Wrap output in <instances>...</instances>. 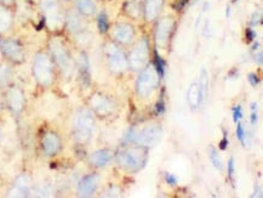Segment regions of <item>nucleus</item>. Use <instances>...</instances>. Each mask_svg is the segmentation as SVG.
Segmentation results:
<instances>
[{"mask_svg": "<svg viewBox=\"0 0 263 198\" xmlns=\"http://www.w3.org/2000/svg\"><path fill=\"white\" fill-rule=\"evenodd\" d=\"M10 79V70L6 66H0V84H5Z\"/></svg>", "mask_w": 263, "mask_h": 198, "instance_id": "nucleus-27", "label": "nucleus"}, {"mask_svg": "<svg viewBox=\"0 0 263 198\" xmlns=\"http://www.w3.org/2000/svg\"><path fill=\"white\" fill-rule=\"evenodd\" d=\"M63 1H68V0H63Z\"/></svg>", "mask_w": 263, "mask_h": 198, "instance_id": "nucleus-39", "label": "nucleus"}, {"mask_svg": "<svg viewBox=\"0 0 263 198\" xmlns=\"http://www.w3.org/2000/svg\"><path fill=\"white\" fill-rule=\"evenodd\" d=\"M98 28H100V31L102 32V33H105V32L108 31L107 17H105L103 14H101L100 17H98Z\"/></svg>", "mask_w": 263, "mask_h": 198, "instance_id": "nucleus-29", "label": "nucleus"}, {"mask_svg": "<svg viewBox=\"0 0 263 198\" xmlns=\"http://www.w3.org/2000/svg\"><path fill=\"white\" fill-rule=\"evenodd\" d=\"M153 65L154 67H156V70L158 71L160 78H164V75H165V63H164L163 58H161L157 53H156V62H154Z\"/></svg>", "mask_w": 263, "mask_h": 198, "instance_id": "nucleus-26", "label": "nucleus"}, {"mask_svg": "<svg viewBox=\"0 0 263 198\" xmlns=\"http://www.w3.org/2000/svg\"><path fill=\"white\" fill-rule=\"evenodd\" d=\"M9 105L15 112H18L22 109V107H23V95L18 89L10 90Z\"/></svg>", "mask_w": 263, "mask_h": 198, "instance_id": "nucleus-20", "label": "nucleus"}, {"mask_svg": "<svg viewBox=\"0 0 263 198\" xmlns=\"http://www.w3.org/2000/svg\"><path fill=\"white\" fill-rule=\"evenodd\" d=\"M51 50H53V56H55L56 61H57L58 65L61 66V68L65 71L70 70V54L66 50L65 45H63L61 41L53 40L51 43Z\"/></svg>", "mask_w": 263, "mask_h": 198, "instance_id": "nucleus-13", "label": "nucleus"}, {"mask_svg": "<svg viewBox=\"0 0 263 198\" xmlns=\"http://www.w3.org/2000/svg\"><path fill=\"white\" fill-rule=\"evenodd\" d=\"M112 157L113 153L110 152L109 150H100L96 151V152H93L92 155H91L90 162L91 164L95 165V167H105V165L112 161Z\"/></svg>", "mask_w": 263, "mask_h": 198, "instance_id": "nucleus-16", "label": "nucleus"}, {"mask_svg": "<svg viewBox=\"0 0 263 198\" xmlns=\"http://www.w3.org/2000/svg\"><path fill=\"white\" fill-rule=\"evenodd\" d=\"M188 102L192 107H198L199 105L201 104L200 99V91H199V87L196 83H193V84L189 87L188 89Z\"/></svg>", "mask_w": 263, "mask_h": 198, "instance_id": "nucleus-22", "label": "nucleus"}, {"mask_svg": "<svg viewBox=\"0 0 263 198\" xmlns=\"http://www.w3.org/2000/svg\"><path fill=\"white\" fill-rule=\"evenodd\" d=\"M75 7H77V11L85 17L93 16L97 11L93 0H75Z\"/></svg>", "mask_w": 263, "mask_h": 198, "instance_id": "nucleus-17", "label": "nucleus"}, {"mask_svg": "<svg viewBox=\"0 0 263 198\" xmlns=\"http://www.w3.org/2000/svg\"><path fill=\"white\" fill-rule=\"evenodd\" d=\"M15 187H16L18 194H24V192L28 191L29 182H28V180H27V178L26 177L18 178V180H17L16 184H15Z\"/></svg>", "mask_w": 263, "mask_h": 198, "instance_id": "nucleus-25", "label": "nucleus"}, {"mask_svg": "<svg viewBox=\"0 0 263 198\" xmlns=\"http://www.w3.org/2000/svg\"><path fill=\"white\" fill-rule=\"evenodd\" d=\"M237 138L243 145H245V138H246V134H245V129L243 126V124L240 122L237 123Z\"/></svg>", "mask_w": 263, "mask_h": 198, "instance_id": "nucleus-28", "label": "nucleus"}, {"mask_svg": "<svg viewBox=\"0 0 263 198\" xmlns=\"http://www.w3.org/2000/svg\"><path fill=\"white\" fill-rule=\"evenodd\" d=\"M98 182H100V178L97 175H88L85 177L82 181L79 182L78 186V191L82 196H91L96 192L98 187Z\"/></svg>", "mask_w": 263, "mask_h": 198, "instance_id": "nucleus-14", "label": "nucleus"}, {"mask_svg": "<svg viewBox=\"0 0 263 198\" xmlns=\"http://www.w3.org/2000/svg\"><path fill=\"white\" fill-rule=\"evenodd\" d=\"M91 106L100 116H109L114 111V104L112 100L103 95H95L91 99Z\"/></svg>", "mask_w": 263, "mask_h": 198, "instance_id": "nucleus-12", "label": "nucleus"}, {"mask_svg": "<svg viewBox=\"0 0 263 198\" xmlns=\"http://www.w3.org/2000/svg\"><path fill=\"white\" fill-rule=\"evenodd\" d=\"M125 11L131 18L139 19L142 16V1L141 0H127Z\"/></svg>", "mask_w": 263, "mask_h": 198, "instance_id": "nucleus-21", "label": "nucleus"}, {"mask_svg": "<svg viewBox=\"0 0 263 198\" xmlns=\"http://www.w3.org/2000/svg\"><path fill=\"white\" fill-rule=\"evenodd\" d=\"M149 61V45L148 40L146 38H142L141 40L135 44L134 48L130 51L127 63L130 67L135 71L143 70Z\"/></svg>", "mask_w": 263, "mask_h": 198, "instance_id": "nucleus-4", "label": "nucleus"}, {"mask_svg": "<svg viewBox=\"0 0 263 198\" xmlns=\"http://www.w3.org/2000/svg\"><path fill=\"white\" fill-rule=\"evenodd\" d=\"M40 7L51 28H58L63 23V16L60 11L58 0H40Z\"/></svg>", "mask_w": 263, "mask_h": 198, "instance_id": "nucleus-8", "label": "nucleus"}, {"mask_svg": "<svg viewBox=\"0 0 263 198\" xmlns=\"http://www.w3.org/2000/svg\"><path fill=\"white\" fill-rule=\"evenodd\" d=\"M1 49H2V51H4L5 55L9 56V57L12 58V60L19 61L22 58L21 46H19L17 43H15V41H11V40L4 41V43L1 44Z\"/></svg>", "mask_w": 263, "mask_h": 198, "instance_id": "nucleus-18", "label": "nucleus"}, {"mask_svg": "<svg viewBox=\"0 0 263 198\" xmlns=\"http://www.w3.org/2000/svg\"><path fill=\"white\" fill-rule=\"evenodd\" d=\"M82 15L78 11H72L68 14L67 16V23L68 27L72 32L78 33V32H82L84 29V19L82 18Z\"/></svg>", "mask_w": 263, "mask_h": 198, "instance_id": "nucleus-19", "label": "nucleus"}, {"mask_svg": "<svg viewBox=\"0 0 263 198\" xmlns=\"http://www.w3.org/2000/svg\"><path fill=\"white\" fill-rule=\"evenodd\" d=\"M161 136H163V130L160 126L158 124H152V126H144L141 130L131 129V131L126 135V141L149 147V146L158 145L161 140Z\"/></svg>", "mask_w": 263, "mask_h": 198, "instance_id": "nucleus-2", "label": "nucleus"}, {"mask_svg": "<svg viewBox=\"0 0 263 198\" xmlns=\"http://www.w3.org/2000/svg\"><path fill=\"white\" fill-rule=\"evenodd\" d=\"M242 118H243V108L240 105H238V106H235L234 108H233V121H234L235 123H238V122H240Z\"/></svg>", "mask_w": 263, "mask_h": 198, "instance_id": "nucleus-30", "label": "nucleus"}, {"mask_svg": "<svg viewBox=\"0 0 263 198\" xmlns=\"http://www.w3.org/2000/svg\"><path fill=\"white\" fill-rule=\"evenodd\" d=\"M165 179H166V182L170 185H173V186H175V185L177 184L176 177L174 174H170V173H168V174L165 175Z\"/></svg>", "mask_w": 263, "mask_h": 198, "instance_id": "nucleus-33", "label": "nucleus"}, {"mask_svg": "<svg viewBox=\"0 0 263 198\" xmlns=\"http://www.w3.org/2000/svg\"><path fill=\"white\" fill-rule=\"evenodd\" d=\"M163 112H164V102H163V100H161V101L157 105V113L161 114Z\"/></svg>", "mask_w": 263, "mask_h": 198, "instance_id": "nucleus-36", "label": "nucleus"}, {"mask_svg": "<svg viewBox=\"0 0 263 198\" xmlns=\"http://www.w3.org/2000/svg\"><path fill=\"white\" fill-rule=\"evenodd\" d=\"M41 146H43V150L46 155L53 156L60 148V139L57 138L56 134L48 133L44 135L43 140H41Z\"/></svg>", "mask_w": 263, "mask_h": 198, "instance_id": "nucleus-15", "label": "nucleus"}, {"mask_svg": "<svg viewBox=\"0 0 263 198\" xmlns=\"http://www.w3.org/2000/svg\"><path fill=\"white\" fill-rule=\"evenodd\" d=\"M209 157H210L211 163H212V165L216 168V169L222 170V168H223L222 162H221L220 157H218L217 151H216L213 147H211V148H210V152H209Z\"/></svg>", "mask_w": 263, "mask_h": 198, "instance_id": "nucleus-24", "label": "nucleus"}, {"mask_svg": "<svg viewBox=\"0 0 263 198\" xmlns=\"http://www.w3.org/2000/svg\"><path fill=\"white\" fill-rule=\"evenodd\" d=\"M105 56H107L108 65L109 68L114 73H123L124 71H126L127 66V58L125 56V54L123 53L122 49L118 45H115L114 43H108L105 45Z\"/></svg>", "mask_w": 263, "mask_h": 198, "instance_id": "nucleus-6", "label": "nucleus"}, {"mask_svg": "<svg viewBox=\"0 0 263 198\" xmlns=\"http://www.w3.org/2000/svg\"><path fill=\"white\" fill-rule=\"evenodd\" d=\"M33 71L36 80L40 84L49 85L53 82V65H51L50 58L44 54L36 56Z\"/></svg>", "mask_w": 263, "mask_h": 198, "instance_id": "nucleus-7", "label": "nucleus"}, {"mask_svg": "<svg viewBox=\"0 0 263 198\" xmlns=\"http://www.w3.org/2000/svg\"><path fill=\"white\" fill-rule=\"evenodd\" d=\"M12 17L9 10L0 7V32H5L11 26Z\"/></svg>", "mask_w": 263, "mask_h": 198, "instance_id": "nucleus-23", "label": "nucleus"}, {"mask_svg": "<svg viewBox=\"0 0 263 198\" xmlns=\"http://www.w3.org/2000/svg\"><path fill=\"white\" fill-rule=\"evenodd\" d=\"M165 0H143L142 1V17L147 22H153L159 18L163 11Z\"/></svg>", "mask_w": 263, "mask_h": 198, "instance_id": "nucleus-11", "label": "nucleus"}, {"mask_svg": "<svg viewBox=\"0 0 263 198\" xmlns=\"http://www.w3.org/2000/svg\"><path fill=\"white\" fill-rule=\"evenodd\" d=\"M259 121V114H257V105H252V113H251V123L256 124Z\"/></svg>", "mask_w": 263, "mask_h": 198, "instance_id": "nucleus-32", "label": "nucleus"}, {"mask_svg": "<svg viewBox=\"0 0 263 198\" xmlns=\"http://www.w3.org/2000/svg\"><path fill=\"white\" fill-rule=\"evenodd\" d=\"M249 80H250V83L254 85V87H257V84H259V78H257L256 74H250Z\"/></svg>", "mask_w": 263, "mask_h": 198, "instance_id": "nucleus-35", "label": "nucleus"}, {"mask_svg": "<svg viewBox=\"0 0 263 198\" xmlns=\"http://www.w3.org/2000/svg\"><path fill=\"white\" fill-rule=\"evenodd\" d=\"M160 83V75L156 70L154 65L144 67L140 73V77L136 83L137 92L141 97H148L158 89Z\"/></svg>", "mask_w": 263, "mask_h": 198, "instance_id": "nucleus-3", "label": "nucleus"}, {"mask_svg": "<svg viewBox=\"0 0 263 198\" xmlns=\"http://www.w3.org/2000/svg\"><path fill=\"white\" fill-rule=\"evenodd\" d=\"M175 29V19L170 16L158 18L156 32H154V40L158 48H166L170 41L173 32Z\"/></svg>", "mask_w": 263, "mask_h": 198, "instance_id": "nucleus-5", "label": "nucleus"}, {"mask_svg": "<svg viewBox=\"0 0 263 198\" xmlns=\"http://www.w3.org/2000/svg\"><path fill=\"white\" fill-rule=\"evenodd\" d=\"M93 117L87 109H83L77 114L75 118V131L80 140L85 141L90 139L93 131Z\"/></svg>", "mask_w": 263, "mask_h": 198, "instance_id": "nucleus-9", "label": "nucleus"}, {"mask_svg": "<svg viewBox=\"0 0 263 198\" xmlns=\"http://www.w3.org/2000/svg\"><path fill=\"white\" fill-rule=\"evenodd\" d=\"M117 162L123 169L127 172H139L147 162V148L141 145L124 148L118 153Z\"/></svg>", "mask_w": 263, "mask_h": 198, "instance_id": "nucleus-1", "label": "nucleus"}, {"mask_svg": "<svg viewBox=\"0 0 263 198\" xmlns=\"http://www.w3.org/2000/svg\"><path fill=\"white\" fill-rule=\"evenodd\" d=\"M112 36L117 43L126 45L135 38V28L129 22H118L112 27Z\"/></svg>", "mask_w": 263, "mask_h": 198, "instance_id": "nucleus-10", "label": "nucleus"}, {"mask_svg": "<svg viewBox=\"0 0 263 198\" xmlns=\"http://www.w3.org/2000/svg\"><path fill=\"white\" fill-rule=\"evenodd\" d=\"M0 108H1V100H0Z\"/></svg>", "mask_w": 263, "mask_h": 198, "instance_id": "nucleus-38", "label": "nucleus"}, {"mask_svg": "<svg viewBox=\"0 0 263 198\" xmlns=\"http://www.w3.org/2000/svg\"><path fill=\"white\" fill-rule=\"evenodd\" d=\"M220 147H221V150H226V148H227V145H228V139H227V134L225 133V135H223V139H222V141H221V144H220Z\"/></svg>", "mask_w": 263, "mask_h": 198, "instance_id": "nucleus-34", "label": "nucleus"}, {"mask_svg": "<svg viewBox=\"0 0 263 198\" xmlns=\"http://www.w3.org/2000/svg\"><path fill=\"white\" fill-rule=\"evenodd\" d=\"M0 2H1V4H4V5H9V4H11L12 0H0Z\"/></svg>", "mask_w": 263, "mask_h": 198, "instance_id": "nucleus-37", "label": "nucleus"}, {"mask_svg": "<svg viewBox=\"0 0 263 198\" xmlns=\"http://www.w3.org/2000/svg\"><path fill=\"white\" fill-rule=\"evenodd\" d=\"M234 174H235V161L234 158H230L229 162H228V177H229L230 179H233Z\"/></svg>", "mask_w": 263, "mask_h": 198, "instance_id": "nucleus-31", "label": "nucleus"}]
</instances>
